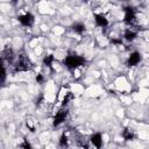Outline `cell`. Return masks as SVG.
I'll return each instance as SVG.
<instances>
[{"label": "cell", "instance_id": "5b68a950", "mask_svg": "<svg viewBox=\"0 0 149 149\" xmlns=\"http://www.w3.org/2000/svg\"><path fill=\"white\" fill-rule=\"evenodd\" d=\"M141 61H142L141 54L137 52V51H134V52L130 54V56H129L128 59H127V66H129V68H130V66H135V65H137Z\"/></svg>", "mask_w": 149, "mask_h": 149}, {"label": "cell", "instance_id": "4fadbf2b", "mask_svg": "<svg viewBox=\"0 0 149 149\" xmlns=\"http://www.w3.org/2000/svg\"><path fill=\"white\" fill-rule=\"evenodd\" d=\"M52 62H54V56L52 55H49V56H45L44 57V59H43V63H44V65L45 66H48V68H50V69H52Z\"/></svg>", "mask_w": 149, "mask_h": 149}, {"label": "cell", "instance_id": "9a60e30c", "mask_svg": "<svg viewBox=\"0 0 149 149\" xmlns=\"http://www.w3.org/2000/svg\"><path fill=\"white\" fill-rule=\"evenodd\" d=\"M72 98V95H71V93H66V95L64 97V99H63V102H62V106H65L68 102H69V100Z\"/></svg>", "mask_w": 149, "mask_h": 149}, {"label": "cell", "instance_id": "9c48e42d", "mask_svg": "<svg viewBox=\"0 0 149 149\" xmlns=\"http://www.w3.org/2000/svg\"><path fill=\"white\" fill-rule=\"evenodd\" d=\"M136 36H137L136 31H134V30H132V29H127V30L125 31V34H123V37H125V40H127L128 42H132V41H134V40L136 38Z\"/></svg>", "mask_w": 149, "mask_h": 149}, {"label": "cell", "instance_id": "6da1fadb", "mask_svg": "<svg viewBox=\"0 0 149 149\" xmlns=\"http://www.w3.org/2000/svg\"><path fill=\"white\" fill-rule=\"evenodd\" d=\"M64 65L68 68V69H76L78 66H81L85 64V58L81 57V56H66L63 61Z\"/></svg>", "mask_w": 149, "mask_h": 149}, {"label": "cell", "instance_id": "8fae6325", "mask_svg": "<svg viewBox=\"0 0 149 149\" xmlns=\"http://www.w3.org/2000/svg\"><path fill=\"white\" fill-rule=\"evenodd\" d=\"M2 56H3V58H5V59H7L8 62H12V61H13V58H14V52H13V50H12V49L7 48V49H5V50H3Z\"/></svg>", "mask_w": 149, "mask_h": 149}, {"label": "cell", "instance_id": "5bb4252c", "mask_svg": "<svg viewBox=\"0 0 149 149\" xmlns=\"http://www.w3.org/2000/svg\"><path fill=\"white\" fill-rule=\"evenodd\" d=\"M59 146H61V147H65V146H68V139H66L65 134H63V135L61 136V139H59Z\"/></svg>", "mask_w": 149, "mask_h": 149}, {"label": "cell", "instance_id": "30bf717a", "mask_svg": "<svg viewBox=\"0 0 149 149\" xmlns=\"http://www.w3.org/2000/svg\"><path fill=\"white\" fill-rule=\"evenodd\" d=\"M122 137H123L126 141H132V140H134L135 135H134V133H133V130H132V129L125 128V130L122 132Z\"/></svg>", "mask_w": 149, "mask_h": 149}, {"label": "cell", "instance_id": "7c38bea8", "mask_svg": "<svg viewBox=\"0 0 149 149\" xmlns=\"http://www.w3.org/2000/svg\"><path fill=\"white\" fill-rule=\"evenodd\" d=\"M72 30L74 31V33H77V34H83L84 31H85V24H83V23H74L73 26H72Z\"/></svg>", "mask_w": 149, "mask_h": 149}, {"label": "cell", "instance_id": "277c9868", "mask_svg": "<svg viewBox=\"0 0 149 149\" xmlns=\"http://www.w3.org/2000/svg\"><path fill=\"white\" fill-rule=\"evenodd\" d=\"M17 20H19V22H20L22 26H24V27H30V26H33V23H34V16H33V14H30V13H26L24 15L17 16Z\"/></svg>", "mask_w": 149, "mask_h": 149}, {"label": "cell", "instance_id": "2e32d148", "mask_svg": "<svg viewBox=\"0 0 149 149\" xmlns=\"http://www.w3.org/2000/svg\"><path fill=\"white\" fill-rule=\"evenodd\" d=\"M111 43H113V44H121V43H122V40H121V38H119V40L112 38V40H111Z\"/></svg>", "mask_w": 149, "mask_h": 149}, {"label": "cell", "instance_id": "d6986e66", "mask_svg": "<svg viewBox=\"0 0 149 149\" xmlns=\"http://www.w3.org/2000/svg\"><path fill=\"white\" fill-rule=\"evenodd\" d=\"M20 147H21V148H30L31 146H30V144H29L28 142H24V143H22V144H20Z\"/></svg>", "mask_w": 149, "mask_h": 149}, {"label": "cell", "instance_id": "e0dca14e", "mask_svg": "<svg viewBox=\"0 0 149 149\" xmlns=\"http://www.w3.org/2000/svg\"><path fill=\"white\" fill-rule=\"evenodd\" d=\"M5 79H6V69H5V66H2V83H5Z\"/></svg>", "mask_w": 149, "mask_h": 149}, {"label": "cell", "instance_id": "8992f818", "mask_svg": "<svg viewBox=\"0 0 149 149\" xmlns=\"http://www.w3.org/2000/svg\"><path fill=\"white\" fill-rule=\"evenodd\" d=\"M66 115H68V109H59V111L56 113L55 118H54V122H52L54 126H58V125H61V123L65 120Z\"/></svg>", "mask_w": 149, "mask_h": 149}, {"label": "cell", "instance_id": "44dd1931", "mask_svg": "<svg viewBox=\"0 0 149 149\" xmlns=\"http://www.w3.org/2000/svg\"><path fill=\"white\" fill-rule=\"evenodd\" d=\"M14 1H16V0H14Z\"/></svg>", "mask_w": 149, "mask_h": 149}, {"label": "cell", "instance_id": "3957f363", "mask_svg": "<svg viewBox=\"0 0 149 149\" xmlns=\"http://www.w3.org/2000/svg\"><path fill=\"white\" fill-rule=\"evenodd\" d=\"M135 17H136L135 8L132 7V6L125 7V22L127 24H133L135 22Z\"/></svg>", "mask_w": 149, "mask_h": 149}, {"label": "cell", "instance_id": "52a82bcc", "mask_svg": "<svg viewBox=\"0 0 149 149\" xmlns=\"http://www.w3.org/2000/svg\"><path fill=\"white\" fill-rule=\"evenodd\" d=\"M94 20H95L97 26H99V27L105 28V27L108 26V21H107V19H106L104 15H101V14H95V15H94Z\"/></svg>", "mask_w": 149, "mask_h": 149}, {"label": "cell", "instance_id": "ffe728a7", "mask_svg": "<svg viewBox=\"0 0 149 149\" xmlns=\"http://www.w3.org/2000/svg\"><path fill=\"white\" fill-rule=\"evenodd\" d=\"M84 1H88V0H84Z\"/></svg>", "mask_w": 149, "mask_h": 149}, {"label": "cell", "instance_id": "7a4b0ae2", "mask_svg": "<svg viewBox=\"0 0 149 149\" xmlns=\"http://www.w3.org/2000/svg\"><path fill=\"white\" fill-rule=\"evenodd\" d=\"M29 69H30V61L24 55H21L19 57L17 63L15 64V72H17V71H27Z\"/></svg>", "mask_w": 149, "mask_h": 149}, {"label": "cell", "instance_id": "ac0fdd59", "mask_svg": "<svg viewBox=\"0 0 149 149\" xmlns=\"http://www.w3.org/2000/svg\"><path fill=\"white\" fill-rule=\"evenodd\" d=\"M36 81L37 83H42L43 81V76L42 74H37L36 76Z\"/></svg>", "mask_w": 149, "mask_h": 149}, {"label": "cell", "instance_id": "ba28073f", "mask_svg": "<svg viewBox=\"0 0 149 149\" xmlns=\"http://www.w3.org/2000/svg\"><path fill=\"white\" fill-rule=\"evenodd\" d=\"M91 143L97 147V148H100L102 146V137H101V134L100 133H97L94 134L92 137H91Z\"/></svg>", "mask_w": 149, "mask_h": 149}]
</instances>
